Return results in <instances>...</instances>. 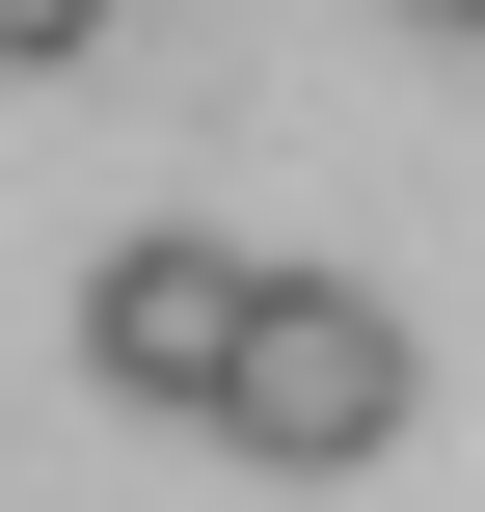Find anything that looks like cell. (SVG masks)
<instances>
[{
	"label": "cell",
	"mask_w": 485,
	"mask_h": 512,
	"mask_svg": "<svg viewBox=\"0 0 485 512\" xmlns=\"http://www.w3.org/2000/svg\"><path fill=\"white\" fill-rule=\"evenodd\" d=\"M405 27H485V0H405Z\"/></svg>",
	"instance_id": "4"
},
{
	"label": "cell",
	"mask_w": 485,
	"mask_h": 512,
	"mask_svg": "<svg viewBox=\"0 0 485 512\" xmlns=\"http://www.w3.org/2000/svg\"><path fill=\"white\" fill-rule=\"evenodd\" d=\"M108 27H135V0H0V54H108Z\"/></svg>",
	"instance_id": "3"
},
{
	"label": "cell",
	"mask_w": 485,
	"mask_h": 512,
	"mask_svg": "<svg viewBox=\"0 0 485 512\" xmlns=\"http://www.w3.org/2000/svg\"><path fill=\"white\" fill-rule=\"evenodd\" d=\"M432 405V351H405V297H351V270H270L243 297V378H216V432L243 459H297V486H351L378 432Z\"/></svg>",
	"instance_id": "1"
},
{
	"label": "cell",
	"mask_w": 485,
	"mask_h": 512,
	"mask_svg": "<svg viewBox=\"0 0 485 512\" xmlns=\"http://www.w3.org/2000/svg\"><path fill=\"white\" fill-rule=\"evenodd\" d=\"M243 297H270V243L135 216V243L81 270V378H108V405H216V378H243Z\"/></svg>",
	"instance_id": "2"
}]
</instances>
